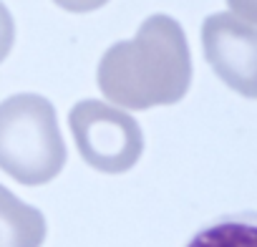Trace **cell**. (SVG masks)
Wrapping results in <instances>:
<instances>
[{"mask_svg": "<svg viewBox=\"0 0 257 247\" xmlns=\"http://www.w3.org/2000/svg\"><path fill=\"white\" fill-rule=\"evenodd\" d=\"M66 164V142L53 103L16 93L0 103V169L26 187L48 184Z\"/></svg>", "mask_w": 257, "mask_h": 247, "instance_id": "cell-2", "label": "cell"}, {"mask_svg": "<svg viewBox=\"0 0 257 247\" xmlns=\"http://www.w3.org/2000/svg\"><path fill=\"white\" fill-rule=\"evenodd\" d=\"M68 127L83 162L106 174L128 172L144 152V134L132 113L96 98L68 111Z\"/></svg>", "mask_w": 257, "mask_h": 247, "instance_id": "cell-3", "label": "cell"}, {"mask_svg": "<svg viewBox=\"0 0 257 247\" xmlns=\"http://www.w3.org/2000/svg\"><path fill=\"white\" fill-rule=\"evenodd\" d=\"M192 83V56L182 26L149 16L137 38L113 43L98 63V88L116 106L144 111L184 98Z\"/></svg>", "mask_w": 257, "mask_h": 247, "instance_id": "cell-1", "label": "cell"}, {"mask_svg": "<svg viewBox=\"0 0 257 247\" xmlns=\"http://www.w3.org/2000/svg\"><path fill=\"white\" fill-rule=\"evenodd\" d=\"M46 217L0 184V247H41Z\"/></svg>", "mask_w": 257, "mask_h": 247, "instance_id": "cell-5", "label": "cell"}, {"mask_svg": "<svg viewBox=\"0 0 257 247\" xmlns=\"http://www.w3.org/2000/svg\"><path fill=\"white\" fill-rule=\"evenodd\" d=\"M229 6H232L237 18H242L247 23L254 21V0H229Z\"/></svg>", "mask_w": 257, "mask_h": 247, "instance_id": "cell-9", "label": "cell"}, {"mask_svg": "<svg viewBox=\"0 0 257 247\" xmlns=\"http://www.w3.org/2000/svg\"><path fill=\"white\" fill-rule=\"evenodd\" d=\"M202 46L214 73L247 98L257 93V31L234 13H214L202 26Z\"/></svg>", "mask_w": 257, "mask_h": 247, "instance_id": "cell-4", "label": "cell"}, {"mask_svg": "<svg viewBox=\"0 0 257 247\" xmlns=\"http://www.w3.org/2000/svg\"><path fill=\"white\" fill-rule=\"evenodd\" d=\"M53 3L61 6L63 11H71V13H88V11L106 6L108 0H53Z\"/></svg>", "mask_w": 257, "mask_h": 247, "instance_id": "cell-8", "label": "cell"}, {"mask_svg": "<svg viewBox=\"0 0 257 247\" xmlns=\"http://www.w3.org/2000/svg\"><path fill=\"white\" fill-rule=\"evenodd\" d=\"M13 41H16V23H13V16H11V11H8L3 3H0V63H3L6 56L11 53Z\"/></svg>", "mask_w": 257, "mask_h": 247, "instance_id": "cell-7", "label": "cell"}, {"mask_svg": "<svg viewBox=\"0 0 257 247\" xmlns=\"http://www.w3.org/2000/svg\"><path fill=\"white\" fill-rule=\"evenodd\" d=\"M187 247H257V217L254 212L219 217L202 227Z\"/></svg>", "mask_w": 257, "mask_h": 247, "instance_id": "cell-6", "label": "cell"}]
</instances>
